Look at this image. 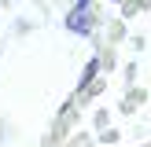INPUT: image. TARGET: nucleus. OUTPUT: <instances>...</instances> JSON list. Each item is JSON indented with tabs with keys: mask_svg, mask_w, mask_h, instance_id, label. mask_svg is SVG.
I'll list each match as a JSON object with an SVG mask.
<instances>
[{
	"mask_svg": "<svg viewBox=\"0 0 151 147\" xmlns=\"http://www.w3.org/2000/svg\"><path fill=\"white\" fill-rule=\"evenodd\" d=\"M100 70H103L100 55H92V59L85 63V70H81V77H78V96L85 92V88H92V81H100Z\"/></svg>",
	"mask_w": 151,
	"mask_h": 147,
	"instance_id": "2",
	"label": "nucleus"
},
{
	"mask_svg": "<svg viewBox=\"0 0 151 147\" xmlns=\"http://www.w3.org/2000/svg\"><path fill=\"white\" fill-rule=\"evenodd\" d=\"M118 136H122L118 129H103L100 132V143H118Z\"/></svg>",
	"mask_w": 151,
	"mask_h": 147,
	"instance_id": "4",
	"label": "nucleus"
},
{
	"mask_svg": "<svg viewBox=\"0 0 151 147\" xmlns=\"http://www.w3.org/2000/svg\"><path fill=\"white\" fill-rule=\"evenodd\" d=\"M74 7H92V0H74Z\"/></svg>",
	"mask_w": 151,
	"mask_h": 147,
	"instance_id": "5",
	"label": "nucleus"
},
{
	"mask_svg": "<svg viewBox=\"0 0 151 147\" xmlns=\"http://www.w3.org/2000/svg\"><path fill=\"white\" fill-rule=\"evenodd\" d=\"M92 121H96V129H111V114H107V110H96V118H92Z\"/></svg>",
	"mask_w": 151,
	"mask_h": 147,
	"instance_id": "3",
	"label": "nucleus"
},
{
	"mask_svg": "<svg viewBox=\"0 0 151 147\" xmlns=\"http://www.w3.org/2000/svg\"><path fill=\"white\" fill-rule=\"evenodd\" d=\"M63 26H66V33H74V37H92L96 33V11L92 7H70L66 19H63Z\"/></svg>",
	"mask_w": 151,
	"mask_h": 147,
	"instance_id": "1",
	"label": "nucleus"
}]
</instances>
